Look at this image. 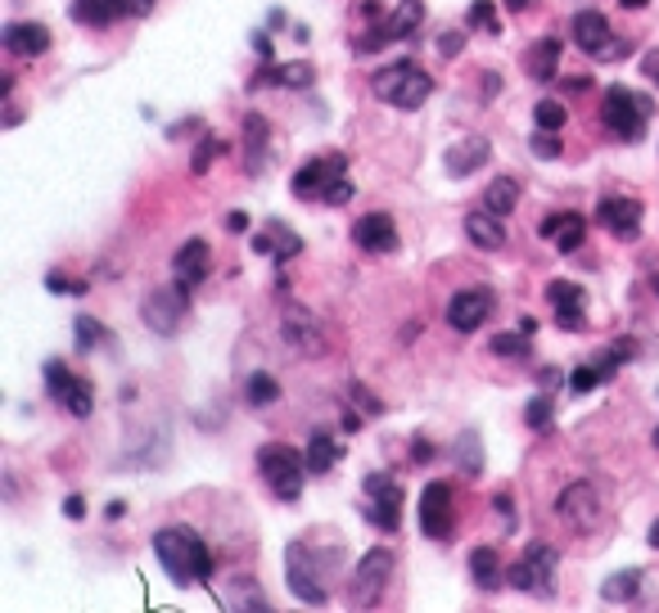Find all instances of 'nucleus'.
Instances as JSON below:
<instances>
[{
    "instance_id": "f257e3e1",
    "label": "nucleus",
    "mask_w": 659,
    "mask_h": 613,
    "mask_svg": "<svg viewBox=\"0 0 659 613\" xmlns=\"http://www.w3.org/2000/svg\"><path fill=\"white\" fill-rule=\"evenodd\" d=\"M154 559L163 564V572L181 591L212 578V555H208V546L199 542L190 528H163V532H154Z\"/></svg>"
},
{
    "instance_id": "f03ea898",
    "label": "nucleus",
    "mask_w": 659,
    "mask_h": 613,
    "mask_svg": "<svg viewBox=\"0 0 659 613\" xmlns=\"http://www.w3.org/2000/svg\"><path fill=\"white\" fill-rule=\"evenodd\" d=\"M371 91H375L380 104H393V108H407L412 113V108H420L429 100L433 82H429L425 68H416L412 59H402V63H389V68H380L371 77Z\"/></svg>"
},
{
    "instance_id": "7ed1b4c3",
    "label": "nucleus",
    "mask_w": 659,
    "mask_h": 613,
    "mask_svg": "<svg viewBox=\"0 0 659 613\" xmlns=\"http://www.w3.org/2000/svg\"><path fill=\"white\" fill-rule=\"evenodd\" d=\"M285 578L303 604H325L330 600V564H321V555H312L308 542H289L285 551Z\"/></svg>"
},
{
    "instance_id": "20e7f679",
    "label": "nucleus",
    "mask_w": 659,
    "mask_h": 613,
    "mask_svg": "<svg viewBox=\"0 0 659 613\" xmlns=\"http://www.w3.org/2000/svg\"><path fill=\"white\" fill-rule=\"evenodd\" d=\"M650 113H655V104H650L646 95L624 91V86H610V91H605V104H601V118H605L610 136H614V140H628V144H637V140L646 136Z\"/></svg>"
},
{
    "instance_id": "39448f33",
    "label": "nucleus",
    "mask_w": 659,
    "mask_h": 613,
    "mask_svg": "<svg viewBox=\"0 0 659 613\" xmlns=\"http://www.w3.org/2000/svg\"><path fill=\"white\" fill-rule=\"evenodd\" d=\"M258 470H263L267 487L280 496V501H299V496H303V470H308V460H299L294 447L267 442V447L258 451Z\"/></svg>"
},
{
    "instance_id": "423d86ee",
    "label": "nucleus",
    "mask_w": 659,
    "mask_h": 613,
    "mask_svg": "<svg viewBox=\"0 0 659 613\" xmlns=\"http://www.w3.org/2000/svg\"><path fill=\"white\" fill-rule=\"evenodd\" d=\"M425 19V0H397V10L371 19V32L357 36V55H375L384 50L389 42H402V36H412Z\"/></svg>"
},
{
    "instance_id": "0eeeda50",
    "label": "nucleus",
    "mask_w": 659,
    "mask_h": 613,
    "mask_svg": "<svg viewBox=\"0 0 659 613\" xmlns=\"http://www.w3.org/2000/svg\"><path fill=\"white\" fill-rule=\"evenodd\" d=\"M506 582L524 595H552L556 591V551L552 546H529L520 564L506 568Z\"/></svg>"
},
{
    "instance_id": "6e6552de",
    "label": "nucleus",
    "mask_w": 659,
    "mask_h": 613,
    "mask_svg": "<svg viewBox=\"0 0 659 613\" xmlns=\"http://www.w3.org/2000/svg\"><path fill=\"white\" fill-rule=\"evenodd\" d=\"M186 312H190V285H181V280H176V285L150 293V302L140 307V321L150 325L154 334L172 338V334L181 329V321H186Z\"/></svg>"
},
{
    "instance_id": "1a4fd4ad",
    "label": "nucleus",
    "mask_w": 659,
    "mask_h": 613,
    "mask_svg": "<svg viewBox=\"0 0 659 613\" xmlns=\"http://www.w3.org/2000/svg\"><path fill=\"white\" fill-rule=\"evenodd\" d=\"M366 491V514H371V523L380 532H397L402 523V483H393L389 474H371L361 483Z\"/></svg>"
},
{
    "instance_id": "9d476101",
    "label": "nucleus",
    "mask_w": 659,
    "mask_h": 613,
    "mask_svg": "<svg viewBox=\"0 0 659 613\" xmlns=\"http://www.w3.org/2000/svg\"><path fill=\"white\" fill-rule=\"evenodd\" d=\"M46 393L68 410V415H78V419H86L91 415V406H95V393H91V383L86 379H78V374H68V366L63 361H46Z\"/></svg>"
},
{
    "instance_id": "9b49d317",
    "label": "nucleus",
    "mask_w": 659,
    "mask_h": 613,
    "mask_svg": "<svg viewBox=\"0 0 659 613\" xmlns=\"http://www.w3.org/2000/svg\"><path fill=\"white\" fill-rule=\"evenodd\" d=\"M389 578H393V551H384V546L366 551L357 564V578H352V604H380Z\"/></svg>"
},
{
    "instance_id": "f8f14e48",
    "label": "nucleus",
    "mask_w": 659,
    "mask_h": 613,
    "mask_svg": "<svg viewBox=\"0 0 659 613\" xmlns=\"http://www.w3.org/2000/svg\"><path fill=\"white\" fill-rule=\"evenodd\" d=\"M280 334H285L289 348L303 352V357H321V352H325L321 321L308 312V307H299V302H289L285 312H280Z\"/></svg>"
},
{
    "instance_id": "ddd939ff",
    "label": "nucleus",
    "mask_w": 659,
    "mask_h": 613,
    "mask_svg": "<svg viewBox=\"0 0 659 613\" xmlns=\"http://www.w3.org/2000/svg\"><path fill=\"white\" fill-rule=\"evenodd\" d=\"M420 528L433 542H448L452 536V483H429L420 491Z\"/></svg>"
},
{
    "instance_id": "4468645a",
    "label": "nucleus",
    "mask_w": 659,
    "mask_h": 613,
    "mask_svg": "<svg viewBox=\"0 0 659 613\" xmlns=\"http://www.w3.org/2000/svg\"><path fill=\"white\" fill-rule=\"evenodd\" d=\"M556 510H560V519H565L569 528H578V532H592V528H597V519H601L597 487H592V483H569V487L560 491Z\"/></svg>"
},
{
    "instance_id": "2eb2a0df",
    "label": "nucleus",
    "mask_w": 659,
    "mask_h": 613,
    "mask_svg": "<svg viewBox=\"0 0 659 613\" xmlns=\"http://www.w3.org/2000/svg\"><path fill=\"white\" fill-rule=\"evenodd\" d=\"M339 176H348V159L344 153H325V159H312L308 167L294 172V195L299 199H321L325 185H335Z\"/></svg>"
},
{
    "instance_id": "dca6fc26",
    "label": "nucleus",
    "mask_w": 659,
    "mask_h": 613,
    "mask_svg": "<svg viewBox=\"0 0 659 613\" xmlns=\"http://www.w3.org/2000/svg\"><path fill=\"white\" fill-rule=\"evenodd\" d=\"M488 316H493V289H461L448 302V325L456 334H474Z\"/></svg>"
},
{
    "instance_id": "f3484780",
    "label": "nucleus",
    "mask_w": 659,
    "mask_h": 613,
    "mask_svg": "<svg viewBox=\"0 0 659 613\" xmlns=\"http://www.w3.org/2000/svg\"><path fill=\"white\" fill-rule=\"evenodd\" d=\"M316 82L312 63H263L248 77V91H267V86H289V91H308Z\"/></svg>"
},
{
    "instance_id": "a211bd4d",
    "label": "nucleus",
    "mask_w": 659,
    "mask_h": 613,
    "mask_svg": "<svg viewBox=\"0 0 659 613\" xmlns=\"http://www.w3.org/2000/svg\"><path fill=\"white\" fill-rule=\"evenodd\" d=\"M597 221L610 230V235L618 240H637V230H641V204L637 199H601L597 204Z\"/></svg>"
},
{
    "instance_id": "6ab92c4d",
    "label": "nucleus",
    "mask_w": 659,
    "mask_h": 613,
    "mask_svg": "<svg viewBox=\"0 0 659 613\" xmlns=\"http://www.w3.org/2000/svg\"><path fill=\"white\" fill-rule=\"evenodd\" d=\"M352 240H357V248H366V253H393V248H397V225H393L389 212H366V217L352 225Z\"/></svg>"
},
{
    "instance_id": "aec40b11",
    "label": "nucleus",
    "mask_w": 659,
    "mask_h": 613,
    "mask_svg": "<svg viewBox=\"0 0 659 613\" xmlns=\"http://www.w3.org/2000/svg\"><path fill=\"white\" fill-rule=\"evenodd\" d=\"M208 266H212V257H208V244H204V240H186V244L176 248V257H172L176 280L190 285V289L208 280Z\"/></svg>"
},
{
    "instance_id": "412c9836",
    "label": "nucleus",
    "mask_w": 659,
    "mask_h": 613,
    "mask_svg": "<svg viewBox=\"0 0 659 613\" xmlns=\"http://www.w3.org/2000/svg\"><path fill=\"white\" fill-rule=\"evenodd\" d=\"M0 42H5L10 55L36 59V55H46V50H50V27H42V23H10Z\"/></svg>"
},
{
    "instance_id": "4be33fe9",
    "label": "nucleus",
    "mask_w": 659,
    "mask_h": 613,
    "mask_svg": "<svg viewBox=\"0 0 659 613\" xmlns=\"http://www.w3.org/2000/svg\"><path fill=\"white\" fill-rule=\"evenodd\" d=\"M488 159H493V144H488L484 136H470V140H461L456 149H448V163H443V167H448V176L461 181V176H470V172H479Z\"/></svg>"
},
{
    "instance_id": "5701e85b",
    "label": "nucleus",
    "mask_w": 659,
    "mask_h": 613,
    "mask_svg": "<svg viewBox=\"0 0 659 613\" xmlns=\"http://www.w3.org/2000/svg\"><path fill=\"white\" fill-rule=\"evenodd\" d=\"M465 235L474 248H484V253H497L506 248V230H501V217L493 208H479V212H470L465 217Z\"/></svg>"
},
{
    "instance_id": "b1692460",
    "label": "nucleus",
    "mask_w": 659,
    "mask_h": 613,
    "mask_svg": "<svg viewBox=\"0 0 659 613\" xmlns=\"http://www.w3.org/2000/svg\"><path fill=\"white\" fill-rule=\"evenodd\" d=\"M574 42L578 50H588V55H601L610 46V19L601 10H582L574 14Z\"/></svg>"
},
{
    "instance_id": "393cba45",
    "label": "nucleus",
    "mask_w": 659,
    "mask_h": 613,
    "mask_svg": "<svg viewBox=\"0 0 659 613\" xmlns=\"http://www.w3.org/2000/svg\"><path fill=\"white\" fill-rule=\"evenodd\" d=\"M556 68H560V42L556 36H542V42H533L524 50V72L533 77V82H552Z\"/></svg>"
},
{
    "instance_id": "a878e982",
    "label": "nucleus",
    "mask_w": 659,
    "mask_h": 613,
    "mask_svg": "<svg viewBox=\"0 0 659 613\" xmlns=\"http://www.w3.org/2000/svg\"><path fill=\"white\" fill-rule=\"evenodd\" d=\"M267 118H258V113H248L244 118V172L258 176L267 167Z\"/></svg>"
},
{
    "instance_id": "bb28decb",
    "label": "nucleus",
    "mask_w": 659,
    "mask_h": 613,
    "mask_svg": "<svg viewBox=\"0 0 659 613\" xmlns=\"http://www.w3.org/2000/svg\"><path fill=\"white\" fill-rule=\"evenodd\" d=\"M72 19L82 27H114L118 19H127L123 0H72Z\"/></svg>"
},
{
    "instance_id": "cd10ccee",
    "label": "nucleus",
    "mask_w": 659,
    "mask_h": 613,
    "mask_svg": "<svg viewBox=\"0 0 659 613\" xmlns=\"http://www.w3.org/2000/svg\"><path fill=\"white\" fill-rule=\"evenodd\" d=\"M339 455H344V447L335 442V433H325V429H316L312 433V442H308V474H330L339 465Z\"/></svg>"
},
{
    "instance_id": "c85d7f7f",
    "label": "nucleus",
    "mask_w": 659,
    "mask_h": 613,
    "mask_svg": "<svg viewBox=\"0 0 659 613\" xmlns=\"http://www.w3.org/2000/svg\"><path fill=\"white\" fill-rule=\"evenodd\" d=\"M470 578H474V587H479V591H497V587L506 582V572H501V559H497V551H488V546L470 551Z\"/></svg>"
},
{
    "instance_id": "c756f323",
    "label": "nucleus",
    "mask_w": 659,
    "mask_h": 613,
    "mask_svg": "<svg viewBox=\"0 0 659 613\" xmlns=\"http://www.w3.org/2000/svg\"><path fill=\"white\" fill-rule=\"evenodd\" d=\"M222 604H227V609H271L267 595H263V587L248 582V578H235V582L222 591Z\"/></svg>"
},
{
    "instance_id": "7c9ffc66",
    "label": "nucleus",
    "mask_w": 659,
    "mask_h": 613,
    "mask_svg": "<svg viewBox=\"0 0 659 613\" xmlns=\"http://www.w3.org/2000/svg\"><path fill=\"white\" fill-rule=\"evenodd\" d=\"M520 204V181H510V176H497L493 185H488V195H484V208H493L497 217H506L510 208Z\"/></svg>"
},
{
    "instance_id": "2f4dec72",
    "label": "nucleus",
    "mask_w": 659,
    "mask_h": 613,
    "mask_svg": "<svg viewBox=\"0 0 659 613\" xmlns=\"http://www.w3.org/2000/svg\"><path fill=\"white\" fill-rule=\"evenodd\" d=\"M637 587H641V572L628 568V572H618V578H610L601 595H605L610 604H614V600H618V604H628V600H637Z\"/></svg>"
},
{
    "instance_id": "473e14b6",
    "label": "nucleus",
    "mask_w": 659,
    "mask_h": 613,
    "mask_svg": "<svg viewBox=\"0 0 659 613\" xmlns=\"http://www.w3.org/2000/svg\"><path fill=\"white\" fill-rule=\"evenodd\" d=\"M244 397H248V406H271V402L280 397V383H276L271 374H253V379L244 383Z\"/></svg>"
},
{
    "instance_id": "72a5a7b5",
    "label": "nucleus",
    "mask_w": 659,
    "mask_h": 613,
    "mask_svg": "<svg viewBox=\"0 0 659 613\" xmlns=\"http://www.w3.org/2000/svg\"><path fill=\"white\" fill-rule=\"evenodd\" d=\"M267 235H271V257H276V262H289L294 253H303V240L289 235L285 225H267Z\"/></svg>"
},
{
    "instance_id": "f704fd0d",
    "label": "nucleus",
    "mask_w": 659,
    "mask_h": 613,
    "mask_svg": "<svg viewBox=\"0 0 659 613\" xmlns=\"http://www.w3.org/2000/svg\"><path fill=\"white\" fill-rule=\"evenodd\" d=\"M72 329H78V348H82V352L100 348V338H114V334H108L95 316H78V321H72Z\"/></svg>"
},
{
    "instance_id": "c9c22d12",
    "label": "nucleus",
    "mask_w": 659,
    "mask_h": 613,
    "mask_svg": "<svg viewBox=\"0 0 659 613\" xmlns=\"http://www.w3.org/2000/svg\"><path fill=\"white\" fill-rule=\"evenodd\" d=\"M533 123H537L542 131H560V127H565V104H560V100H537Z\"/></svg>"
},
{
    "instance_id": "e433bc0d",
    "label": "nucleus",
    "mask_w": 659,
    "mask_h": 613,
    "mask_svg": "<svg viewBox=\"0 0 659 613\" xmlns=\"http://www.w3.org/2000/svg\"><path fill=\"white\" fill-rule=\"evenodd\" d=\"M493 352L506 357V361H524L533 348H529V338H524V334H497V338H493Z\"/></svg>"
},
{
    "instance_id": "4c0bfd02",
    "label": "nucleus",
    "mask_w": 659,
    "mask_h": 613,
    "mask_svg": "<svg viewBox=\"0 0 659 613\" xmlns=\"http://www.w3.org/2000/svg\"><path fill=\"white\" fill-rule=\"evenodd\" d=\"M456 460H461V470H470V474H479V470H484L479 433H461V442H456Z\"/></svg>"
},
{
    "instance_id": "58836bf2",
    "label": "nucleus",
    "mask_w": 659,
    "mask_h": 613,
    "mask_svg": "<svg viewBox=\"0 0 659 613\" xmlns=\"http://www.w3.org/2000/svg\"><path fill=\"white\" fill-rule=\"evenodd\" d=\"M524 419H529V429L552 433V425H556V415H552V397H533V402H529V410H524Z\"/></svg>"
},
{
    "instance_id": "ea45409f",
    "label": "nucleus",
    "mask_w": 659,
    "mask_h": 613,
    "mask_svg": "<svg viewBox=\"0 0 659 613\" xmlns=\"http://www.w3.org/2000/svg\"><path fill=\"white\" fill-rule=\"evenodd\" d=\"M465 23H470V27H479V32H488V36H497V32H501V23H497V10L488 5V0H474Z\"/></svg>"
},
{
    "instance_id": "a19ab883",
    "label": "nucleus",
    "mask_w": 659,
    "mask_h": 613,
    "mask_svg": "<svg viewBox=\"0 0 659 613\" xmlns=\"http://www.w3.org/2000/svg\"><path fill=\"white\" fill-rule=\"evenodd\" d=\"M217 153H222V140H217V136H204V140L195 144V159H190V172H195V176H204V172L212 167V159H217Z\"/></svg>"
},
{
    "instance_id": "79ce46f5",
    "label": "nucleus",
    "mask_w": 659,
    "mask_h": 613,
    "mask_svg": "<svg viewBox=\"0 0 659 613\" xmlns=\"http://www.w3.org/2000/svg\"><path fill=\"white\" fill-rule=\"evenodd\" d=\"M597 383H605V370H601V366H578V370L569 374V389H574V393H592Z\"/></svg>"
},
{
    "instance_id": "37998d69",
    "label": "nucleus",
    "mask_w": 659,
    "mask_h": 613,
    "mask_svg": "<svg viewBox=\"0 0 659 613\" xmlns=\"http://www.w3.org/2000/svg\"><path fill=\"white\" fill-rule=\"evenodd\" d=\"M546 302H552V307L582 302V289H578V285H569V280H552V285H546Z\"/></svg>"
},
{
    "instance_id": "c03bdc74",
    "label": "nucleus",
    "mask_w": 659,
    "mask_h": 613,
    "mask_svg": "<svg viewBox=\"0 0 659 613\" xmlns=\"http://www.w3.org/2000/svg\"><path fill=\"white\" fill-rule=\"evenodd\" d=\"M529 149L537 153V159H560V140H556V131H533V140H529Z\"/></svg>"
},
{
    "instance_id": "a18cd8bd",
    "label": "nucleus",
    "mask_w": 659,
    "mask_h": 613,
    "mask_svg": "<svg viewBox=\"0 0 659 613\" xmlns=\"http://www.w3.org/2000/svg\"><path fill=\"white\" fill-rule=\"evenodd\" d=\"M578 217H582V212H552V217H542V225H537V235H542V240H556L560 230H565V225H574Z\"/></svg>"
},
{
    "instance_id": "49530a36",
    "label": "nucleus",
    "mask_w": 659,
    "mask_h": 613,
    "mask_svg": "<svg viewBox=\"0 0 659 613\" xmlns=\"http://www.w3.org/2000/svg\"><path fill=\"white\" fill-rule=\"evenodd\" d=\"M556 325L560 329H588V316H582V302H569V307H556Z\"/></svg>"
},
{
    "instance_id": "de8ad7c7",
    "label": "nucleus",
    "mask_w": 659,
    "mask_h": 613,
    "mask_svg": "<svg viewBox=\"0 0 659 613\" xmlns=\"http://www.w3.org/2000/svg\"><path fill=\"white\" fill-rule=\"evenodd\" d=\"M352 199V181L348 176H339L335 185H325V195H321V204H330V208H344Z\"/></svg>"
},
{
    "instance_id": "09e8293b",
    "label": "nucleus",
    "mask_w": 659,
    "mask_h": 613,
    "mask_svg": "<svg viewBox=\"0 0 659 613\" xmlns=\"http://www.w3.org/2000/svg\"><path fill=\"white\" fill-rule=\"evenodd\" d=\"M46 289H50V293H86V285H82V280H63V276H50V280H46Z\"/></svg>"
},
{
    "instance_id": "8fccbe9b",
    "label": "nucleus",
    "mask_w": 659,
    "mask_h": 613,
    "mask_svg": "<svg viewBox=\"0 0 659 613\" xmlns=\"http://www.w3.org/2000/svg\"><path fill=\"white\" fill-rule=\"evenodd\" d=\"M493 506H497V514H501V523H506V532H510V528H516V501H510V496H497V501H493Z\"/></svg>"
},
{
    "instance_id": "3c124183",
    "label": "nucleus",
    "mask_w": 659,
    "mask_h": 613,
    "mask_svg": "<svg viewBox=\"0 0 659 613\" xmlns=\"http://www.w3.org/2000/svg\"><path fill=\"white\" fill-rule=\"evenodd\" d=\"M123 5H127V19H144L154 10V0H123Z\"/></svg>"
},
{
    "instance_id": "603ef678",
    "label": "nucleus",
    "mask_w": 659,
    "mask_h": 613,
    "mask_svg": "<svg viewBox=\"0 0 659 613\" xmlns=\"http://www.w3.org/2000/svg\"><path fill=\"white\" fill-rule=\"evenodd\" d=\"M63 514H68V519H82V514H86V501H82V496H68V501H63Z\"/></svg>"
},
{
    "instance_id": "864d4df0",
    "label": "nucleus",
    "mask_w": 659,
    "mask_h": 613,
    "mask_svg": "<svg viewBox=\"0 0 659 613\" xmlns=\"http://www.w3.org/2000/svg\"><path fill=\"white\" fill-rule=\"evenodd\" d=\"M624 55H628V46H624V42H614V36H610V46H605L597 59H624Z\"/></svg>"
},
{
    "instance_id": "5fc2aeb1",
    "label": "nucleus",
    "mask_w": 659,
    "mask_h": 613,
    "mask_svg": "<svg viewBox=\"0 0 659 613\" xmlns=\"http://www.w3.org/2000/svg\"><path fill=\"white\" fill-rule=\"evenodd\" d=\"M565 91H569V95H582V91H592V77H569V82H565Z\"/></svg>"
},
{
    "instance_id": "6e6d98bb",
    "label": "nucleus",
    "mask_w": 659,
    "mask_h": 613,
    "mask_svg": "<svg viewBox=\"0 0 659 613\" xmlns=\"http://www.w3.org/2000/svg\"><path fill=\"white\" fill-rule=\"evenodd\" d=\"M641 72H646V77H655V82H659V50H650V55L641 59Z\"/></svg>"
},
{
    "instance_id": "4d7b16f0",
    "label": "nucleus",
    "mask_w": 659,
    "mask_h": 613,
    "mask_svg": "<svg viewBox=\"0 0 659 613\" xmlns=\"http://www.w3.org/2000/svg\"><path fill=\"white\" fill-rule=\"evenodd\" d=\"M443 55H448V59L461 55V32H448V36H443Z\"/></svg>"
},
{
    "instance_id": "13d9d810",
    "label": "nucleus",
    "mask_w": 659,
    "mask_h": 613,
    "mask_svg": "<svg viewBox=\"0 0 659 613\" xmlns=\"http://www.w3.org/2000/svg\"><path fill=\"white\" fill-rule=\"evenodd\" d=\"M227 225L235 230V235H244V230H248V217H244V212H231V217H227Z\"/></svg>"
},
{
    "instance_id": "bf43d9fd",
    "label": "nucleus",
    "mask_w": 659,
    "mask_h": 613,
    "mask_svg": "<svg viewBox=\"0 0 659 613\" xmlns=\"http://www.w3.org/2000/svg\"><path fill=\"white\" fill-rule=\"evenodd\" d=\"M253 46H258V59H263V63H271V42H267V36H258Z\"/></svg>"
},
{
    "instance_id": "052dcab7",
    "label": "nucleus",
    "mask_w": 659,
    "mask_h": 613,
    "mask_svg": "<svg viewBox=\"0 0 659 613\" xmlns=\"http://www.w3.org/2000/svg\"><path fill=\"white\" fill-rule=\"evenodd\" d=\"M650 546H655V551H659V519H655V523H650Z\"/></svg>"
},
{
    "instance_id": "680f3d73",
    "label": "nucleus",
    "mask_w": 659,
    "mask_h": 613,
    "mask_svg": "<svg viewBox=\"0 0 659 613\" xmlns=\"http://www.w3.org/2000/svg\"><path fill=\"white\" fill-rule=\"evenodd\" d=\"M529 5V0H506V10H524Z\"/></svg>"
},
{
    "instance_id": "e2e57ef3",
    "label": "nucleus",
    "mask_w": 659,
    "mask_h": 613,
    "mask_svg": "<svg viewBox=\"0 0 659 613\" xmlns=\"http://www.w3.org/2000/svg\"><path fill=\"white\" fill-rule=\"evenodd\" d=\"M646 5V0H624V10H641Z\"/></svg>"
},
{
    "instance_id": "0e129e2a",
    "label": "nucleus",
    "mask_w": 659,
    "mask_h": 613,
    "mask_svg": "<svg viewBox=\"0 0 659 613\" xmlns=\"http://www.w3.org/2000/svg\"><path fill=\"white\" fill-rule=\"evenodd\" d=\"M650 285H655V293H659V271H655V276H650Z\"/></svg>"
},
{
    "instance_id": "69168bd1",
    "label": "nucleus",
    "mask_w": 659,
    "mask_h": 613,
    "mask_svg": "<svg viewBox=\"0 0 659 613\" xmlns=\"http://www.w3.org/2000/svg\"><path fill=\"white\" fill-rule=\"evenodd\" d=\"M655 447H659V429H655Z\"/></svg>"
}]
</instances>
